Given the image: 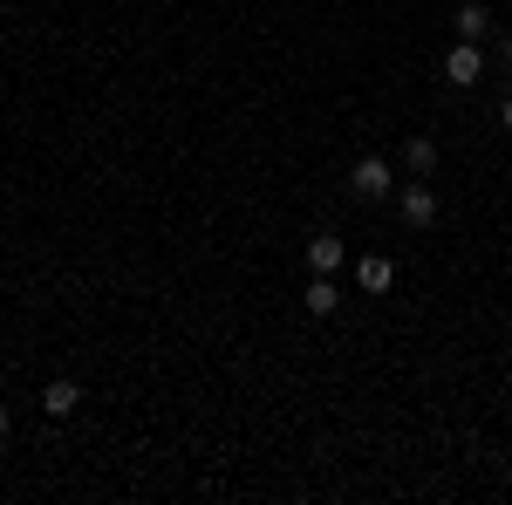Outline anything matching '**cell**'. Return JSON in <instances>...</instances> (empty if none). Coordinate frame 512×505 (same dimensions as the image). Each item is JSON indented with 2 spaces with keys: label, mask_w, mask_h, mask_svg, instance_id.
<instances>
[{
  "label": "cell",
  "mask_w": 512,
  "mask_h": 505,
  "mask_svg": "<svg viewBox=\"0 0 512 505\" xmlns=\"http://www.w3.org/2000/svg\"><path fill=\"white\" fill-rule=\"evenodd\" d=\"M499 123H506V130H512V89H506V103H499Z\"/></svg>",
  "instance_id": "12"
},
{
  "label": "cell",
  "mask_w": 512,
  "mask_h": 505,
  "mask_svg": "<svg viewBox=\"0 0 512 505\" xmlns=\"http://www.w3.org/2000/svg\"><path fill=\"white\" fill-rule=\"evenodd\" d=\"M301 301H308V314H335V308H342V287H335V273H315Z\"/></svg>",
  "instance_id": "7"
},
{
  "label": "cell",
  "mask_w": 512,
  "mask_h": 505,
  "mask_svg": "<svg viewBox=\"0 0 512 505\" xmlns=\"http://www.w3.org/2000/svg\"><path fill=\"white\" fill-rule=\"evenodd\" d=\"M342 260H349L342 233H315V239H308V267H315V273H342Z\"/></svg>",
  "instance_id": "5"
},
{
  "label": "cell",
  "mask_w": 512,
  "mask_h": 505,
  "mask_svg": "<svg viewBox=\"0 0 512 505\" xmlns=\"http://www.w3.org/2000/svg\"><path fill=\"white\" fill-rule=\"evenodd\" d=\"M403 171H410V178H431L437 171V144L431 137H410V144H403Z\"/></svg>",
  "instance_id": "9"
},
{
  "label": "cell",
  "mask_w": 512,
  "mask_h": 505,
  "mask_svg": "<svg viewBox=\"0 0 512 505\" xmlns=\"http://www.w3.org/2000/svg\"><path fill=\"white\" fill-rule=\"evenodd\" d=\"M499 62H506V69H512V28H506V41H499Z\"/></svg>",
  "instance_id": "11"
},
{
  "label": "cell",
  "mask_w": 512,
  "mask_h": 505,
  "mask_svg": "<svg viewBox=\"0 0 512 505\" xmlns=\"http://www.w3.org/2000/svg\"><path fill=\"white\" fill-rule=\"evenodd\" d=\"M396 212H403V226H410V233H431V226H437V192L417 178V185H403V192H396Z\"/></svg>",
  "instance_id": "2"
},
{
  "label": "cell",
  "mask_w": 512,
  "mask_h": 505,
  "mask_svg": "<svg viewBox=\"0 0 512 505\" xmlns=\"http://www.w3.org/2000/svg\"><path fill=\"white\" fill-rule=\"evenodd\" d=\"M492 35V7H485V0H465V7H458V41H485Z\"/></svg>",
  "instance_id": "6"
},
{
  "label": "cell",
  "mask_w": 512,
  "mask_h": 505,
  "mask_svg": "<svg viewBox=\"0 0 512 505\" xmlns=\"http://www.w3.org/2000/svg\"><path fill=\"white\" fill-rule=\"evenodd\" d=\"M444 82H451V89H478V82H485V55H478V41H451V55H444Z\"/></svg>",
  "instance_id": "3"
},
{
  "label": "cell",
  "mask_w": 512,
  "mask_h": 505,
  "mask_svg": "<svg viewBox=\"0 0 512 505\" xmlns=\"http://www.w3.org/2000/svg\"><path fill=\"white\" fill-rule=\"evenodd\" d=\"M41 410H48L55 424H62V417H76V410H82V383H69V376H55V383L41 389Z\"/></svg>",
  "instance_id": "4"
},
{
  "label": "cell",
  "mask_w": 512,
  "mask_h": 505,
  "mask_svg": "<svg viewBox=\"0 0 512 505\" xmlns=\"http://www.w3.org/2000/svg\"><path fill=\"white\" fill-rule=\"evenodd\" d=\"M7 437H14V417H7V403H0V451H7Z\"/></svg>",
  "instance_id": "10"
},
{
  "label": "cell",
  "mask_w": 512,
  "mask_h": 505,
  "mask_svg": "<svg viewBox=\"0 0 512 505\" xmlns=\"http://www.w3.org/2000/svg\"><path fill=\"white\" fill-rule=\"evenodd\" d=\"M349 192L355 198H390L396 192V164H390V157H355Z\"/></svg>",
  "instance_id": "1"
},
{
  "label": "cell",
  "mask_w": 512,
  "mask_h": 505,
  "mask_svg": "<svg viewBox=\"0 0 512 505\" xmlns=\"http://www.w3.org/2000/svg\"><path fill=\"white\" fill-rule=\"evenodd\" d=\"M390 280H396V267H390V260H383V253H369V260L355 267V287H362V294H383Z\"/></svg>",
  "instance_id": "8"
}]
</instances>
